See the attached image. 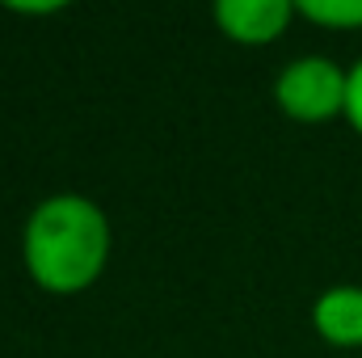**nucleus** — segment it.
Here are the masks:
<instances>
[{
  "mask_svg": "<svg viewBox=\"0 0 362 358\" xmlns=\"http://www.w3.org/2000/svg\"><path fill=\"white\" fill-rule=\"evenodd\" d=\"M110 224L81 194H55L38 202L25 224V266L47 291H81L105 266Z\"/></svg>",
  "mask_w": 362,
  "mask_h": 358,
  "instance_id": "1",
  "label": "nucleus"
},
{
  "mask_svg": "<svg viewBox=\"0 0 362 358\" xmlns=\"http://www.w3.org/2000/svg\"><path fill=\"white\" fill-rule=\"evenodd\" d=\"M346 89H350V72H341L325 55H308V59H295L278 76L274 97L291 118L320 122V118H333L337 110H346Z\"/></svg>",
  "mask_w": 362,
  "mask_h": 358,
  "instance_id": "2",
  "label": "nucleus"
},
{
  "mask_svg": "<svg viewBox=\"0 0 362 358\" xmlns=\"http://www.w3.org/2000/svg\"><path fill=\"white\" fill-rule=\"evenodd\" d=\"M215 21L236 42H270L291 21V4L286 0H219Z\"/></svg>",
  "mask_w": 362,
  "mask_h": 358,
  "instance_id": "3",
  "label": "nucleus"
},
{
  "mask_svg": "<svg viewBox=\"0 0 362 358\" xmlns=\"http://www.w3.org/2000/svg\"><path fill=\"white\" fill-rule=\"evenodd\" d=\"M316 329L333 346H362V287H333L316 299Z\"/></svg>",
  "mask_w": 362,
  "mask_h": 358,
  "instance_id": "4",
  "label": "nucleus"
},
{
  "mask_svg": "<svg viewBox=\"0 0 362 358\" xmlns=\"http://www.w3.org/2000/svg\"><path fill=\"white\" fill-rule=\"evenodd\" d=\"M295 8L320 25H362V0H299Z\"/></svg>",
  "mask_w": 362,
  "mask_h": 358,
  "instance_id": "5",
  "label": "nucleus"
},
{
  "mask_svg": "<svg viewBox=\"0 0 362 358\" xmlns=\"http://www.w3.org/2000/svg\"><path fill=\"white\" fill-rule=\"evenodd\" d=\"M346 114L350 122L362 131V59L350 68V89H346Z\"/></svg>",
  "mask_w": 362,
  "mask_h": 358,
  "instance_id": "6",
  "label": "nucleus"
}]
</instances>
